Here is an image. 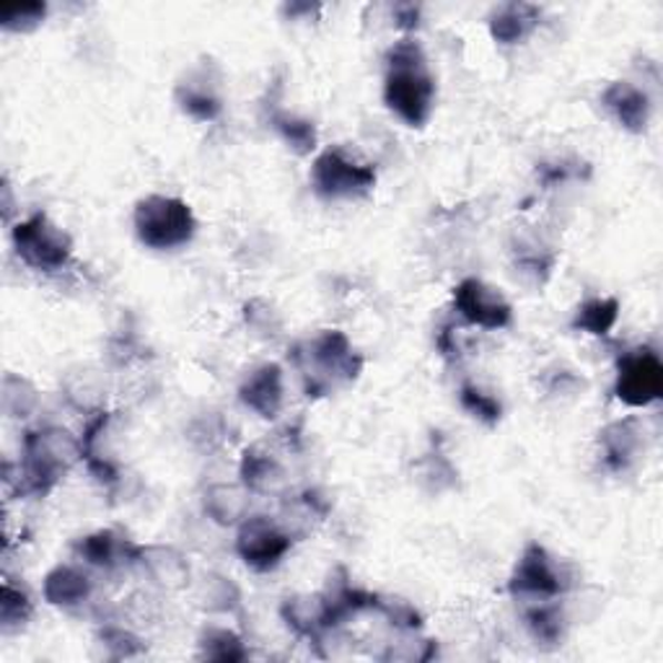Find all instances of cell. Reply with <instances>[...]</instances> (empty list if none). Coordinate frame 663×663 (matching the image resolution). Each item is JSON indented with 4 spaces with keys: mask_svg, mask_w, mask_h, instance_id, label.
<instances>
[{
    "mask_svg": "<svg viewBox=\"0 0 663 663\" xmlns=\"http://www.w3.org/2000/svg\"><path fill=\"white\" fill-rule=\"evenodd\" d=\"M384 101L410 128H423L435 104V78L420 42L400 39L386 54Z\"/></svg>",
    "mask_w": 663,
    "mask_h": 663,
    "instance_id": "1",
    "label": "cell"
},
{
    "mask_svg": "<svg viewBox=\"0 0 663 663\" xmlns=\"http://www.w3.org/2000/svg\"><path fill=\"white\" fill-rule=\"evenodd\" d=\"M76 459H81V441H76L62 428L47 425L39 431H27L19 490L23 495H50L76 464Z\"/></svg>",
    "mask_w": 663,
    "mask_h": 663,
    "instance_id": "2",
    "label": "cell"
},
{
    "mask_svg": "<svg viewBox=\"0 0 663 663\" xmlns=\"http://www.w3.org/2000/svg\"><path fill=\"white\" fill-rule=\"evenodd\" d=\"M291 358L303 373V389L314 400L330 392L332 379L355 381L363 371V358L340 330H327L314 342L295 345Z\"/></svg>",
    "mask_w": 663,
    "mask_h": 663,
    "instance_id": "3",
    "label": "cell"
},
{
    "mask_svg": "<svg viewBox=\"0 0 663 663\" xmlns=\"http://www.w3.org/2000/svg\"><path fill=\"white\" fill-rule=\"evenodd\" d=\"M132 223H135L140 244L159 249V252L190 244L198 231L192 208L184 200L167 198V194H148L140 200Z\"/></svg>",
    "mask_w": 663,
    "mask_h": 663,
    "instance_id": "4",
    "label": "cell"
},
{
    "mask_svg": "<svg viewBox=\"0 0 663 663\" xmlns=\"http://www.w3.org/2000/svg\"><path fill=\"white\" fill-rule=\"evenodd\" d=\"M11 239L19 260L39 272L62 270L73 254V241L44 213H34L27 221H21L13 229Z\"/></svg>",
    "mask_w": 663,
    "mask_h": 663,
    "instance_id": "5",
    "label": "cell"
},
{
    "mask_svg": "<svg viewBox=\"0 0 663 663\" xmlns=\"http://www.w3.org/2000/svg\"><path fill=\"white\" fill-rule=\"evenodd\" d=\"M311 184L324 200L361 198L376 184V169L353 159L345 148H327L311 167Z\"/></svg>",
    "mask_w": 663,
    "mask_h": 663,
    "instance_id": "6",
    "label": "cell"
},
{
    "mask_svg": "<svg viewBox=\"0 0 663 663\" xmlns=\"http://www.w3.org/2000/svg\"><path fill=\"white\" fill-rule=\"evenodd\" d=\"M663 394V363L651 348H637L625 353L617 363L614 396L627 408H649Z\"/></svg>",
    "mask_w": 663,
    "mask_h": 663,
    "instance_id": "7",
    "label": "cell"
},
{
    "mask_svg": "<svg viewBox=\"0 0 663 663\" xmlns=\"http://www.w3.org/2000/svg\"><path fill=\"white\" fill-rule=\"evenodd\" d=\"M237 552L244 563L257 573H268L280 565L288 552H291V536L280 532L270 519L254 516L247 519L239 529Z\"/></svg>",
    "mask_w": 663,
    "mask_h": 663,
    "instance_id": "8",
    "label": "cell"
},
{
    "mask_svg": "<svg viewBox=\"0 0 663 663\" xmlns=\"http://www.w3.org/2000/svg\"><path fill=\"white\" fill-rule=\"evenodd\" d=\"M454 309L482 330H503L513 317L511 303L478 278H466L454 288Z\"/></svg>",
    "mask_w": 663,
    "mask_h": 663,
    "instance_id": "9",
    "label": "cell"
},
{
    "mask_svg": "<svg viewBox=\"0 0 663 663\" xmlns=\"http://www.w3.org/2000/svg\"><path fill=\"white\" fill-rule=\"evenodd\" d=\"M513 596H534V599H555L565 591L563 575L557 573L550 552L542 544H529L521 555L513 579L509 583Z\"/></svg>",
    "mask_w": 663,
    "mask_h": 663,
    "instance_id": "10",
    "label": "cell"
},
{
    "mask_svg": "<svg viewBox=\"0 0 663 663\" xmlns=\"http://www.w3.org/2000/svg\"><path fill=\"white\" fill-rule=\"evenodd\" d=\"M239 400L264 420L280 415L283 408V371L278 363H264L247 376L239 389Z\"/></svg>",
    "mask_w": 663,
    "mask_h": 663,
    "instance_id": "11",
    "label": "cell"
},
{
    "mask_svg": "<svg viewBox=\"0 0 663 663\" xmlns=\"http://www.w3.org/2000/svg\"><path fill=\"white\" fill-rule=\"evenodd\" d=\"M604 107L610 109L622 128L630 132H643L651 120V101L637 86L627 81H614L602 93Z\"/></svg>",
    "mask_w": 663,
    "mask_h": 663,
    "instance_id": "12",
    "label": "cell"
},
{
    "mask_svg": "<svg viewBox=\"0 0 663 663\" xmlns=\"http://www.w3.org/2000/svg\"><path fill=\"white\" fill-rule=\"evenodd\" d=\"M599 443L604 449V462L612 472H625L633 459L641 449V428H637V420H617V423L606 425L602 433H599Z\"/></svg>",
    "mask_w": 663,
    "mask_h": 663,
    "instance_id": "13",
    "label": "cell"
},
{
    "mask_svg": "<svg viewBox=\"0 0 663 663\" xmlns=\"http://www.w3.org/2000/svg\"><path fill=\"white\" fill-rule=\"evenodd\" d=\"M542 11L529 3H505L490 19V34L501 44H519L540 23Z\"/></svg>",
    "mask_w": 663,
    "mask_h": 663,
    "instance_id": "14",
    "label": "cell"
},
{
    "mask_svg": "<svg viewBox=\"0 0 663 663\" xmlns=\"http://www.w3.org/2000/svg\"><path fill=\"white\" fill-rule=\"evenodd\" d=\"M91 579L73 565H58L47 573L42 594L52 606H76L91 596Z\"/></svg>",
    "mask_w": 663,
    "mask_h": 663,
    "instance_id": "15",
    "label": "cell"
},
{
    "mask_svg": "<svg viewBox=\"0 0 663 663\" xmlns=\"http://www.w3.org/2000/svg\"><path fill=\"white\" fill-rule=\"evenodd\" d=\"M76 550H78V555L86 560V563H91L97 567H114L117 563H122V560L135 563L140 548L120 540V536L107 529V532H97V534L86 536V540L78 542Z\"/></svg>",
    "mask_w": 663,
    "mask_h": 663,
    "instance_id": "16",
    "label": "cell"
},
{
    "mask_svg": "<svg viewBox=\"0 0 663 663\" xmlns=\"http://www.w3.org/2000/svg\"><path fill=\"white\" fill-rule=\"evenodd\" d=\"M239 474L244 488L252 490V493H270V490H275L283 482V466L257 446L244 451Z\"/></svg>",
    "mask_w": 663,
    "mask_h": 663,
    "instance_id": "17",
    "label": "cell"
},
{
    "mask_svg": "<svg viewBox=\"0 0 663 663\" xmlns=\"http://www.w3.org/2000/svg\"><path fill=\"white\" fill-rule=\"evenodd\" d=\"M138 560L161 586L179 589L190 579V567H187L184 557L171 548H140Z\"/></svg>",
    "mask_w": 663,
    "mask_h": 663,
    "instance_id": "18",
    "label": "cell"
},
{
    "mask_svg": "<svg viewBox=\"0 0 663 663\" xmlns=\"http://www.w3.org/2000/svg\"><path fill=\"white\" fill-rule=\"evenodd\" d=\"M283 620L288 622V627L293 630V633H299L303 637H309L311 643L322 641V633H324V622H322V596H314V599H288L283 604Z\"/></svg>",
    "mask_w": 663,
    "mask_h": 663,
    "instance_id": "19",
    "label": "cell"
},
{
    "mask_svg": "<svg viewBox=\"0 0 663 663\" xmlns=\"http://www.w3.org/2000/svg\"><path fill=\"white\" fill-rule=\"evenodd\" d=\"M620 319V301L617 299H591L586 303H581L579 311H575L573 319V330L596 334H610V330L617 324Z\"/></svg>",
    "mask_w": 663,
    "mask_h": 663,
    "instance_id": "20",
    "label": "cell"
},
{
    "mask_svg": "<svg viewBox=\"0 0 663 663\" xmlns=\"http://www.w3.org/2000/svg\"><path fill=\"white\" fill-rule=\"evenodd\" d=\"M247 503L249 498L233 485H213L205 493L208 516L223 526L237 524L239 519H244Z\"/></svg>",
    "mask_w": 663,
    "mask_h": 663,
    "instance_id": "21",
    "label": "cell"
},
{
    "mask_svg": "<svg viewBox=\"0 0 663 663\" xmlns=\"http://www.w3.org/2000/svg\"><path fill=\"white\" fill-rule=\"evenodd\" d=\"M272 128L278 130V135L293 148L295 153L307 155L317 148V130L314 122L303 120V117L288 114V112H272L270 114Z\"/></svg>",
    "mask_w": 663,
    "mask_h": 663,
    "instance_id": "22",
    "label": "cell"
},
{
    "mask_svg": "<svg viewBox=\"0 0 663 663\" xmlns=\"http://www.w3.org/2000/svg\"><path fill=\"white\" fill-rule=\"evenodd\" d=\"M177 101L179 107H182V112L190 114L192 120L198 122H213L215 117L221 114V99H218L213 91L200 89V86L179 83Z\"/></svg>",
    "mask_w": 663,
    "mask_h": 663,
    "instance_id": "23",
    "label": "cell"
},
{
    "mask_svg": "<svg viewBox=\"0 0 663 663\" xmlns=\"http://www.w3.org/2000/svg\"><path fill=\"white\" fill-rule=\"evenodd\" d=\"M200 651L202 659L210 661H244L249 656L241 637L223 627H210L208 633L200 637Z\"/></svg>",
    "mask_w": 663,
    "mask_h": 663,
    "instance_id": "24",
    "label": "cell"
},
{
    "mask_svg": "<svg viewBox=\"0 0 663 663\" xmlns=\"http://www.w3.org/2000/svg\"><path fill=\"white\" fill-rule=\"evenodd\" d=\"M526 627L534 635V641L555 645L563 637V612L555 604H540L526 612Z\"/></svg>",
    "mask_w": 663,
    "mask_h": 663,
    "instance_id": "25",
    "label": "cell"
},
{
    "mask_svg": "<svg viewBox=\"0 0 663 663\" xmlns=\"http://www.w3.org/2000/svg\"><path fill=\"white\" fill-rule=\"evenodd\" d=\"M47 13L44 3H3L0 6V27L8 31H31L42 23Z\"/></svg>",
    "mask_w": 663,
    "mask_h": 663,
    "instance_id": "26",
    "label": "cell"
},
{
    "mask_svg": "<svg viewBox=\"0 0 663 663\" xmlns=\"http://www.w3.org/2000/svg\"><path fill=\"white\" fill-rule=\"evenodd\" d=\"M459 402H462V408L470 412V415H474L488 425H495L503 415L501 402H498L495 396L480 392V389L472 386V384L462 386V392H459Z\"/></svg>",
    "mask_w": 663,
    "mask_h": 663,
    "instance_id": "27",
    "label": "cell"
},
{
    "mask_svg": "<svg viewBox=\"0 0 663 663\" xmlns=\"http://www.w3.org/2000/svg\"><path fill=\"white\" fill-rule=\"evenodd\" d=\"M31 617V602L27 594L16 591L11 583H3V602H0V622L6 630L19 627Z\"/></svg>",
    "mask_w": 663,
    "mask_h": 663,
    "instance_id": "28",
    "label": "cell"
},
{
    "mask_svg": "<svg viewBox=\"0 0 663 663\" xmlns=\"http://www.w3.org/2000/svg\"><path fill=\"white\" fill-rule=\"evenodd\" d=\"M99 637H101V645H104L112 659H132L138 656V653H143V643H140V637L132 635L130 630L104 627L99 633Z\"/></svg>",
    "mask_w": 663,
    "mask_h": 663,
    "instance_id": "29",
    "label": "cell"
},
{
    "mask_svg": "<svg viewBox=\"0 0 663 663\" xmlns=\"http://www.w3.org/2000/svg\"><path fill=\"white\" fill-rule=\"evenodd\" d=\"M239 602H241V594L231 581L218 579V575H213V579L208 581V606L210 610L233 612V610H239Z\"/></svg>",
    "mask_w": 663,
    "mask_h": 663,
    "instance_id": "30",
    "label": "cell"
},
{
    "mask_svg": "<svg viewBox=\"0 0 663 663\" xmlns=\"http://www.w3.org/2000/svg\"><path fill=\"white\" fill-rule=\"evenodd\" d=\"M379 610L386 614L389 620H392V625L396 627H408V630H420L423 627V617L412 610L410 604L404 602H379Z\"/></svg>",
    "mask_w": 663,
    "mask_h": 663,
    "instance_id": "31",
    "label": "cell"
},
{
    "mask_svg": "<svg viewBox=\"0 0 663 663\" xmlns=\"http://www.w3.org/2000/svg\"><path fill=\"white\" fill-rule=\"evenodd\" d=\"M396 27L402 29H415L418 27V19H420V8L415 6H400L396 8Z\"/></svg>",
    "mask_w": 663,
    "mask_h": 663,
    "instance_id": "32",
    "label": "cell"
}]
</instances>
